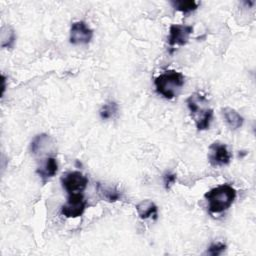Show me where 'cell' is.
Masks as SVG:
<instances>
[{
  "mask_svg": "<svg viewBox=\"0 0 256 256\" xmlns=\"http://www.w3.org/2000/svg\"><path fill=\"white\" fill-rule=\"evenodd\" d=\"M210 213H221L227 210L236 198V190L229 184H222L210 189L204 195Z\"/></svg>",
  "mask_w": 256,
  "mask_h": 256,
  "instance_id": "cell-1",
  "label": "cell"
},
{
  "mask_svg": "<svg viewBox=\"0 0 256 256\" xmlns=\"http://www.w3.org/2000/svg\"><path fill=\"white\" fill-rule=\"evenodd\" d=\"M186 102L197 130H207L213 118V110L204 106L207 103L205 96L200 93H194L186 100Z\"/></svg>",
  "mask_w": 256,
  "mask_h": 256,
  "instance_id": "cell-2",
  "label": "cell"
},
{
  "mask_svg": "<svg viewBox=\"0 0 256 256\" xmlns=\"http://www.w3.org/2000/svg\"><path fill=\"white\" fill-rule=\"evenodd\" d=\"M154 85L158 94L166 99H173L184 85V76L176 70H167L155 78Z\"/></svg>",
  "mask_w": 256,
  "mask_h": 256,
  "instance_id": "cell-3",
  "label": "cell"
},
{
  "mask_svg": "<svg viewBox=\"0 0 256 256\" xmlns=\"http://www.w3.org/2000/svg\"><path fill=\"white\" fill-rule=\"evenodd\" d=\"M61 183L69 194L79 193L86 188L88 178L80 171H70L62 175Z\"/></svg>",
  "mask_w": 256,
  "mask_h": 256,
  "instance_id": "cell-4",
  "label": "cell"
},
{
  "mask_svg": "<svg viewBox=\"0 0 256 256\" xmlns=\"http://www.w3.org/2000/svg\"><path fill=\"white\" fill-rule=\"evenodd\" d=\"M86 208V200L79 193L69 194L67 202L61 207V214L66 218H77L83 214Z\"/></svg>",
  "mask_w": 256,
  "mask_h": 256,
  "instance_id": "cell-5",
  "label": "cell"
},
{
  "mask_svg": "<svg viewBox=\"0 0 256 256\" xmlns=\"http://www.w3.org/2000/svg\"><path fill=\"white\" fill-rule=\"evenodd\" d=\"M209 162L212 166H224L230 163L231 154L227 149V146L220 142H213L209 146Z\"/></svg>",
  "mask_w": 256,
  "mask_h": 256,
  "instance_id": "cell-6",
  "label": "cell"
},
{
  "mask_svg": "<svg viewBox=\"0 0 256 256\" xmlns=\"http://www.w3.org/2000/svg\"><path fill=\"white\" fill-rule=\"evenodd\" d=\"M193 32V26L191 25H179L172 24L169 28L168 44L170 46L180 45L183 46L188 42L190 35Z\"/></svg>",
  "mask_w": 256,
  "mask_h": 256,
  "instance_id": "cell-7",
  "label": "cell"
},
{
  "mask_svg": "<svg viewBox=\"0 0 256 256\" xmlns=\"http://www.w3.org/2000/svg\"><path fill=\"white\" fill-rule=\"evenodd\" d=\"M93 37V31L84 21H76L70 28V43L87 44Z\"/></svg>",
  "mask_w": 256,
  "mask_h": 256,
  "instance_id": "cell-8",
  "label": "cell"
},
{
  "mask_svg": "<svg viewBox=\"0 0 256 256\" xmlns=\"http://www.w3.org/2000/svg\"><path fill=\"white\" fill-rule=\"evenodd\" d=\"M30 150L34 155H46L53 153L55 150V143L53 139L47 134H39L34 137L31 142Z\"/></svg>",
  "mask_w": 256,
  "mask_h": 256,
  "instance_id": "cell-9",
  "label": "cell"
},
{
  "mask_svg": "<svg viewBox=\"0 0 256 256\" xmlns=\"http://www.w3.org/2000/svg\"><path fill=\"white\" fill-rule=\"evenodd\" d=\"M58 170V164L55 157H47L45 160V163L37 169V173L39 174L41 180L43 183H46L50 178H52Z\"/></svg>",
  "mask_w": 256,
  "mask_h": 256,
  "instance_id": "cell-10",
  "label": "cell"
},
{
  "mask_svg": "<svg viewBox=\"0 0 256 256\" xmlns=\"http://www.w3.org/2000/svg\"><path fill=\"white\" fill-rule=\"evenodd\" d=\"M136 210L138 216L141 219H148L152 218L154 220L157 219L158 216V209L156 204L151 200H143L139 204L136 205Z\"/></svg>",
  "mask_w": 256,
  "mask_h": 256,
  "instance_id": "cell-11",
  "label": "cell"
},
{
  "mask_svg": "<svg viewBox=\"0 0 256 256\" xmlns=\"http://www.w3.org/2000/svg\"><path fill=\"white\" fill-rule=\"evenodd\" d=\"M222 114H223L226 124L228 125V127L230 129L236 130L243 125L244 119L235 109L230 108V107L222 108Z\"/></svg>",
  "mask_w": 256,
  "mask_h": 256,
  "instance_id": "cell-12",
  "label": "cell"
},
{
  "mask_svg": "<svg viewBox=\"0 0 256 256\" xmlns=\"http://www.w3.org/2000/svg\"><path fill=\"white\" fill-rule=\"evenodd\" d=\"M97 191L98 194L108 202H115L121 198V194L116 188L102 185L101 183H97Z\"/></svg>",
  "mask_w": 256,
  "mask_h": 256,
  "instance_id": "cell-13",
  "label": "cell"
},
{
  "mask_svg": "<svg viewBox=\"0 0 256 256\" xmlns=\"http://www.w3.org/2000/svg\"><path fill=\"white\" fill-rule=\"evenodd\" d=\"M171 4L173 7L181 11L183 13H189L191 11H194L198 7V3L194 0H177V1H171Z\"/></svg>",
  "mask_w": 256,
  "mask_h": 256,
  "instance_id": "cell-14",
  "label": "cell"
},
{
  "mask_svg": "<svg viewBox=\"0 0 256 256\" xmlns=\"http://www.w3.org/2000/svg\"><path fill=\"white\" fill-rule=\"evenodd\" d=\"M1 46L3 48L5 47H12L15 41V33L14 30L9 27V26H5L2 27V33H1Z\"/></svg>",
  "mask_w": 256,
  "mask_h": 256,
  "instance_id": "cell-15",
  "label": "cell"
},
{
  "mask_svg": "<svg viewBox=\"0 0 256 256\" xmlns=\"http://www.w3.org/2000/svg\"><path fill=\"white\" fill-rule=\"evenodd\" d=\"M118 107L115 102H109L102 106L100 110V116L102 119H109L114 116V114L117 113Z\"/></svg>",
  "mask_w": 256,
  "mask_h": 256,
  "instance_id": "cell-16",
  "label": "cell"
},
{
  "mask_svg": "<svg viewBox=\"0 0 256 256\" xmlns=\"http://www.w3.org/2000/svg\"><path fill=\"white\" fill-rule=\"evenodd\" d=\"M225 249H226V245L224 243H221V242L213 243L208 248L207 253L212 256H217V255H220Z\"/></svg>",
  "mask_w": 256,
  "mask_h": 256,
  "instance_id": "cell-17",
  "label": "cell"
},
{
  "mask_svg": "<svg viewBox=\"0 0 256 256\" xmlns=\"http://www.w3.org/2000/svg\"><path fill=\"white\" fill-rule=\"evenodd\" d=\"M176 180V175L173 174V173H165L164 176H163V181H164V186L166 189H169L172 184H174Z\"/></svg>",
  "mask_w": 256,
  "mask_h": 256,
  "instance_id": "cell-18",
  "label": "cell"
}]
</instances>
